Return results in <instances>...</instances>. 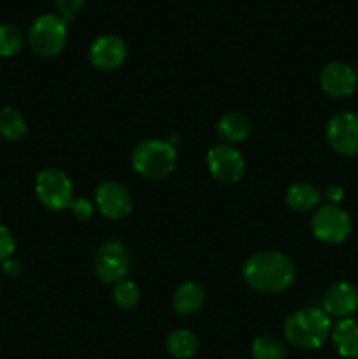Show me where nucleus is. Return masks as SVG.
<instances>
[{"instance_id":"28","label":"nucleus","mask_w":358,"mask_h":359,"mask_svg":"<svg viewBox=\"0 0 358 359\" xmlns=\"http://www.w3.org/2000/svg\"><path fill=\"white\" fill-rule=\"evenodd\" d=\"M354 74H357V86H358V70H357V72H354Z\"/></svg>"},{"instance_id":"12","label":"nucleus","mask_w":358,"mask_h":359,"mask_svg":"<svg viewBox=\"0 0 358 359\" xmlns=\"http://www.w3.org/2000/svg\"><path fill=\"white\" fill-rule=\"evenodd\" d=\"M90 62L98 70H114L125 62L126 44L116 35H102L90 46Z\"/></svg>"},{"instance_id":"14","label":"nucleus","mask_w":358,"mask_h":359,"mask_svg":"<svg viewBox=\"0 0 358 359\" xmlns=\"http://www.w3.org/2000/svg\"><path fill=\"white\" fill-rule=\"evenodd\" d=\"M332 342L337 353L343 358H358V323L351 318H344L333 326Z\"/></svg>"},{"instance_id":"10","label":"nucleus","mask_w":358,"mask_h":359,"mask_svg":"<svg viewBox=\"0 0 358 359\" xmlns=\"http://www.w3.org/2000/svg\"><path fill=\"white\" fill-rule=\"evenodd\" d=\"M95 200H97V207L100 210V214L107 217V219H125L132 212L133 202L128 189L114 181L102 182L97 188Z\"/></svg>"},{"instance_id":"1","label":"nucleus","mask_w":358,"mask_h":359,"mask_svg":"<svg viewBox=\"0 0 358 359\" xmlns=\"http://www.w3.org/2000/svg\"><path fill=\"white\" fill-rule=\"evenodd\" d=\"M242 276L253 290L276 294L283 293L293 284L295 265L283 252L262 251L244 263Z\"/></svg>"},{"instance_id":"19","label":"nucleus","mask_w":358,"mask_h":359,"mask_svg":"<svg viewBox=\"0 0 358 359\" xmlns=\"http://www.w3.org/2000/svg\"><path fill=\"white\" fill-rule=\"evenodd\" d=\"M27 133L25 118L11 105L0 109V135L7 140H20Z\"/></svg>"},{"instance_id":"4","label":"nucleus","mask_w":358,"mask_h":359,"mask_svg":"<svg viewBox=\"0 0 358 359\" xmlns=\"http://www.w3.org/2000/svg\"><path fill=\"white\" fill-rule=\"evenodd\" d=\"M67 41V23L56 14H42L32 23L28 44L32 51L44 58L56 56Z\"/></svg>"},{"instance_id":"6","label":"nucleus","mask_w":358,"mask_h":359,"mask_svg":"<svg viewBox=\"0 0 358 359\" xmlns=\"http://www.w3.org/2000/svg\"><path fill=\"white\" fill-rule=\"evenodd\" d=\"M312 233L325 244H340L351 233V219L340 207L323 205L312 216Z\"/></svg>"},{"instance_id":"11","label":"nucleus","mask_w":358,"mask_h":359,"mask_svg":"<svg viewBox=\"0 0 358 359\" xmlns=\"http://www.w3.org/2000/svg\"><path fill=\"white\" fill-rule=\"evenodd\" d=\"M319 84L323 91L333 98H346L357 88V74L347 63L330 62L319 74Z\"/></svg>"},{"instance_id":"27","label":"nucleus","mask_w":358,"mask_h":359,"mask_svg":"<svg viewBox=\"0 0 358 359\" xmlns=\"http://www.w3.org/2000/svg\"><path fill=\"white\" fill-rule=\"evenodd\" d=\"M343 196H344V191L340 186L333 184V186H329V188H326V198H329L333 205H336L337 202H340V200H343Z\"/></svg>"},{"instance_id":"9","label":"nucleus","mask_w":358,"mask_h":359,"mask_svg":"<svg viewBox=\"0 0 358 359\" xmlns=\"http://www.w3.org/2000/svg\"><path fill=\"white\" fill-rule=\"evenodd\" d=\"M211 175L223 184H234L244 174V158L230 144H218L207 153Z\"/></svg>"},{"instance_id":"16","label":"nucleus","mask_w":358,"mask_h":359,"mask_svg":"<svg viewBox=\"0 0 358 359\" xmlns=\"http://www.w3.org/2000/svg\"><path fill=\"white\" fill-rule=\"evenodd\" d=\"M218 133L228 142H242L251 132V123L241 112H228L218 121Z\"/></svg>"},{"instance_id":"8","label":"nucleus","mask_w":358,"mask_h":359,"mask_svg":"<svg viewBox=\"0 0 358 359\" xmlns=\"http://www.w3.org/2000/svg\"><path fill=\"white\" fill-rule=\"evenodd\" d=\"M326 140L336 153L343 156L358 154V114L339 112L326 125Z\"/></svg>"},{"instance_id":"13","label":"nucleus","mask_w":358,"mask_h":359,"mask_svg":"<svg viewBox=\"0 0 358 359\" xmlns=\"http://www.w3.org/2000/svg\"><path fill=\"white\" fill-rule=\"evenodd\" d=\"M358 309V290L350 283H336L323 294V311L333 318H347Z\"/></svg>"},{"instance_id":"21","label":"nucleus","mask_w":358,"mask_h":359,"mask_svg":"<svg viewBox=\"0 0 358 359\" xmlns=\"http://www.w3.org/2000/svg\"><path fill=\"white\" fill-rule=\"evenodd\" d=\"M23 42L25 37L20 28L9 23L0 25V56L7 58L16 55L23 48Z\"/></svg>"},{"instance_id":"17","label":"nucleus","mask_w":358,"mask_h":359,"mask_svg":"<svg viewBox=\"0 0 358 359\" xmlns=\"http://www.w3.org/2000/svg\"><path fill=\"white\" fill-rule=\"evenodd\" d=\"M319 202V191L312 184L298 182L286 191V205L295 212H307Z\"/></svg>"},{"instance_id":"7","label":"nucleus","mask_w":358,"mask_h":359,"mask_svg":"<svg viewBox=\"0 0 358 359\" xmlns=\"http://www.w3.org/2000/svg\"><path fill=\"white\" fill-rule=\"evenodd\" d=\"M130 270V251L121 242H105L95 256V273L105 284L125 279Z\"/></svg>"},{"instance_id":"15","label":"nucleus","mask_w":358,"mask_h":359,"mask_svg":"<svg viewBox=\"0 0 358 359\" xmlns=\"http://www.w3.org/2000/svg\"><path fill=\"white\" fill-rule=\"evenodd\" d=\"M206 302L204 287L197 283H183L172 297V307L179 316H192L202 309Z\"/></svg>"},{"instance_id":"5","label":"nucleus","mask_w":358,"mask_h":359,"mask_svg":"<svg viewBox=\"0 0 358 359\" xmlns=\"http://www.w3.org/2000/svg\"><path fill=\"white\" fill-rule=\"evenodd\" d=\"M35 193L42 205L49 210L69 209L74 202L72 182L58 168H44L35 179Z\"/></svg>"},{"instance_id":"25","label":"nucleus","mask_w":358,"mask_h":359,"mask_svg":"<svg viewBox=\"0 0 358 359\" xmlns=\"http://www.w3.org/2000/svg\"><path fill=\"white\" fill-rule=\"evenodd\" d=\"M69 209L72 210L74 216L79 217V219H88V217L93 214V203L86 198H77L70 203Z\"/></svg>"},{"instance_id":"2","label":"nucleus","mask_w":358,"mask_h":359,"mask_svg":"<svg viewBox=\"0 0 358 359\" xmlns=\"http://www.w3.org/2000/svg\"><path fill=\"white\" fill-rule=\"evenodd\" d=\"M332 333L330 316L321 309H302L284 323V337L298 349H318Z\"/></svg>"},{"instance_id":"18","label":"nucleus","mask_w":358,"mask_h":359,"mask_svg":"<svg viewBox=\"0 0 358 359\" xmlns=\"http://www.w3.org/2000/svg\"><path fill=\"white\" fill-rule=\"evenodd\" d=\"M168 354L175 359H188L199 351V340L190 330H175L165 342Z\"/></svg>"},{"instance_id":"23","label":"nucleus","mask_w":358,"mask_h":359,"mask_svg":"<svg viewBox=\"0 0 358 359\" xmlns=\"http://www.w3.org/2000/svg\"><path fill=\"white\" fill-rule=\"evenodd\" d=\"M56 9L63 21H70L77 14V11L84 6V0H55Z\"/></svg>"},{"instance_id":"20","label":"nucleus","mask_w":358,"mask_h":359,"mask_svg":"<svg viewBox=\"0 0 358 359\" xmlns=\"http://www.w3.org/2000/svg\"><path fill=\"white\" fill-rule=\"evenodd\" d=\"M253 359H286V351L274 337L263 335L255 339L251 346Z\"/></svg>"},{"instance_id":"26","label":"nucleus","mask_w":358,"mask_h":359,"mask_svg":"<svg viewBox=\"0 0 358 359\" xmlns=\"http://www.w3.org/2000/svg\"><path fill=\"white\" fill-rule=\"evenodd\" d=\"M20 270H21V266H20V262H18V259L9 258L2 263V272L6 273V276L16 277L18 273H20Z\"/></svg>"},{"instance_id":"24","label":"nucleus","mask_w":358,"mask_h":359,"mask_svg":"<svg viewBox=\"0 0 358 359\" xmlns=\"http://www.w3.org/2000/svg\"><path fill=\"white\" fill-rule=\"evenodd\" d=\"M14 248L16 244H14V237L11 235V231L6 226H0V263L13 256Z\"/></svg>"},{"instance_id":"3","label":"nucleus","mask_w":358,"mask_h":359,"mask_svg":"<svg viewBox=\"0 0 358 359\" xmlns=\"http://www.w3.org/2000/svg\"><path fill=\"white\" fill-rule=\"evenodd\" d=\"M175 149L171 142L150 139L137 144L132 153V165L135 172L147 179H164L175 168Z\"/></svg>"},{"instance_id":"22","label":"nucleus","mask_w":358,"mask_h":359,"mask_svg":"<svg viewBox=\"0 0 358 359\" xmlns=\"http://www.w3.org/2000/svg\"><path fill=\"white\" fill-rule=\"evenodd\" d=\"M112 298H114L116 307L121 309V311H130L139 302V290H137V286L132 280L121 279L116 283Z\"/></svg>"}]
</instances>
